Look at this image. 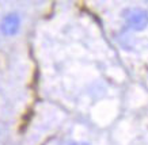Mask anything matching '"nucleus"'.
<instances>
[{"mask_svg": "<svg viewBox=\"0 0 148 145\" xmlns=\"http://www.w3.org/2000/svg\"><path fill=\"white\" fill-rule=\"evenodd\" d=\"M124 18L128 27L135 31H141L148 26V12L141 8H128L124 12Z\"/></svg>", "mask_w": 148, "mask_h": 145, "instance_id": "nucleus-1", "label": "nucleus"}, {"mask_svg": "<svg viewBox=\"0 0 148 145\" xmlns=\"http://www.w3.org/2000/svg\"><path fill=\"white\" fill-rule=\"evenodd\" d=\"M71 145H90V144H87V142H73Z\"/></svg>", "mask_w": 148, "mask_h": 145, "instance_id": "nucleus-3", "label": "nucleus"}, {"mask_svg": "<svg viewBox=\"0 0 148 145\" xmlns=\"http://www.w3.org/2000/svg\"><path fill=\"white\" fill-rule=\"evenodd\" d=\"M19 27H21V18L18 14L5 15L0 23V31L7 37L15 35L19 31Z\"/></svg>", "mask_w": 148, "mask_h": 145, "instance_id": "nucleus-2", "label": "nucleus"}]
</instances>
